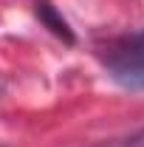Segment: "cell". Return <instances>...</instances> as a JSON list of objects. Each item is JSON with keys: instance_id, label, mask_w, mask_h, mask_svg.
Wrapping results in <instances>:
<instances>
[{"instance_id": "cell-1", "label": "cell", "mask_w": 144, "mask_h": 147, "mask_svg": "<svg viewBox=\"0 0 144 147\" xmlns=\"http://www.w3.org/2000/svg\"><path fill=\"white\" fill-rule=\"evenodd\" d=\"M108 76L124 91H144V31L119 37L105 54Z\"/></svg>"}, {"instance_id": "cell-2", "label": "cell", "mask_w": 144, "mask_h": 147, "mask_svg": "<svg viewBox=\"0 0 144 147\" xmlns=\"http://www.w3.org/2000/svg\"><path fill=\"white\" fill-rule=\"evenodd\" d=\"M37 14H40V20H42L57 37H62L65 42H73V31L68 28V23L57 14V9L51 6V3H40V6H37Z\"/></svg>"}, {"instance_id": "cell-3", "label": "cell", "mask_w": 144, "mask_h": 147, "mask_svg": "<svg viewBox=\"0 0 144 147\" xmlns=\"http://www.w3.org/2000/svg\"><path fill=\"white\" fill-rule=\"evenodd\" d=\"M93 147H144V127L133 130V133H124V136H113V139H105Z\"/></svg>"}]
</instances>
